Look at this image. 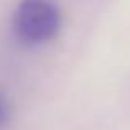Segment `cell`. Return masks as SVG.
<instances>
[{
	"label": "cell",
	"mask_w": 130,
	"mask_h": 130,
	"mask_svg": "<svg viewBox=\"0 0 130 130\" xmlns=\"http://www.w3.org/2000/svg\"><path fill=\"white\" fill-rule=\"evenodd\" d=\"M10 117H12V105L10 101L2 91H0V130H3L8 125Z\"/></svg>",
	"instance_id": "7a4b0ae2"
},
{
	"label": "cell",
	"mask_w": 130,
	"mask_h": 130,
	"mask_svg": "<svg viewBox=\"0 0 130 130\" xmlns=\"http://www.w3.org/2000/svg\"><path fill=\"white\" fill-rule=\"evenodd\" d=\"M61 12L53 0H22L13 13V31L26 44H43L58 35Z\"/></svg>",
	"instance_id": "6da1fadb"
}]
</instances>
